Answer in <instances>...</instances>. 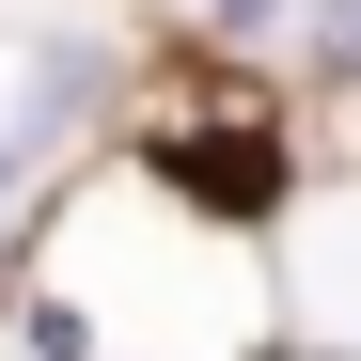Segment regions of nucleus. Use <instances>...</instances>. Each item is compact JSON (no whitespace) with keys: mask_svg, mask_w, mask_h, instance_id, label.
<instances>
[{"mask_svg":"<svg viewBox=\"0 0 361 361\" xmlns=\"http://www.w3.org/2000/svg\"><path fill=\"white\" fill-rule=\"evenodd\" d=\"M173 189L220 204V220H252V204L283 189V157H267V126H189V142H173Z\"/></svg>","mask_w":361,"mask_h":361,"instance_id":"f257e3e1","label":"nucleus"}]
</instances>
